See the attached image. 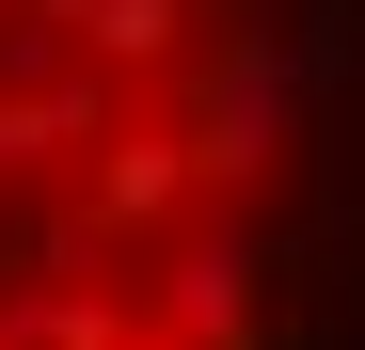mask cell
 Wrapping results in <instances>:
<instances>
[{"mask_svg": "<svg viewBox=\"0 0 365 350\" xmlns=\"http://www.w3.org/2000/svg\"><path fill=\"white\" fill-rule=\"evenodd\" d=\"M286 286L270 0H0V350H286Z\"/></svg>", "mask_w": 365, "mask_h": 350, "instance_id": "obj_1", "label": "cell"}]
</instances>
